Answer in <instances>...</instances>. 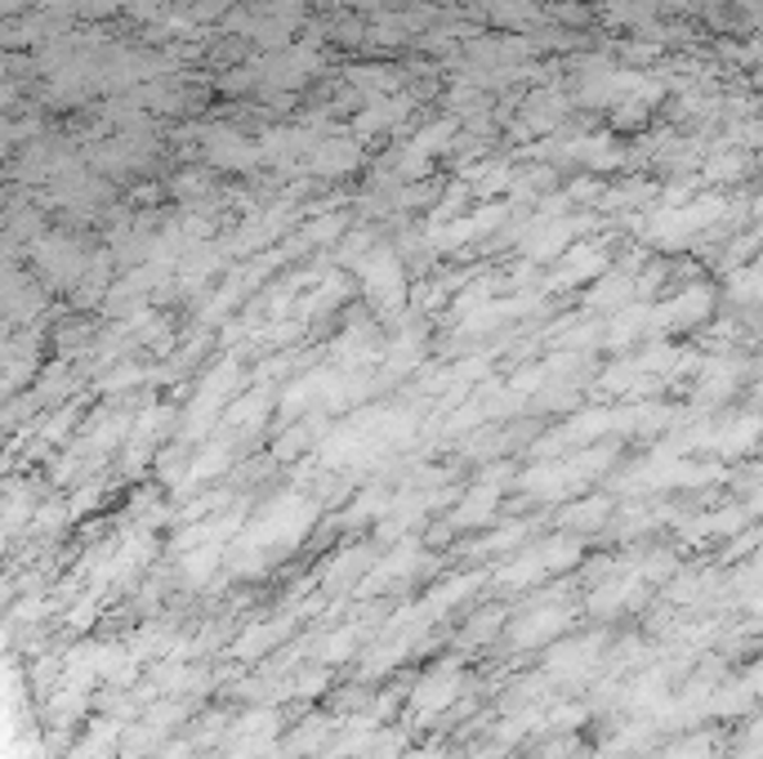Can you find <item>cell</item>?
<instances>
[{
  "mask_svg": "<svg viewBox=\"0 0 763 759\" xmlns=\"http://www.w3.org/2000/svg\"><path fill=\"white\" fill-rule=\"evenodd\" d=\"M313 519H318V505L304 501V496H277L241 536L237 545V563L233 573L250 577V573H264L268 563H277L281 554H291L309 532H313Z\"/></svg>",
  "mask_w": 763,
  "mask_h": 759,
  "instance_id": "6da1fadb",
  "label": "cell"
},
{
  "mask_svg": "<svg viewBox=\"0 0 763 759\" xmlns=\"http://www.w3.org/2000/svg\"><path fill=\"white\" fill-rule=\"evenodd\" d=\"M612 464V451H585V456H571V460H554V464H536L531 473H523V488L531 496H567L585 488L594 473H603Z\"/></svg>",
  "mask_w": 763,
  "mask_h": 759,
  "instance_id": "7a4b0ae2",
  "label": "cell"
},
{
  "mask_svg": "<svg viewBox=\"0 0 763 759\" xmlns=\"http://www.w3.org/2000/svg\"><path fill=\"white\" fill-rule=\"evenodd\" d=\"M577 558H581V545L577 541H545V545L518 554L514 563H505L501 573H496V586L501 590H523V586H531V581H540L549 573H562V567H571Z\"/></svg>",
  "mask_w": 763,
  "mask_h": 759,
  "instance_id": "3957f363",
  "label": "cell"
},
{
  "mask_svg": "<svg viewBox=\"0 0 763 759\" xmlns=\"http://www.w3.org/2000/svg\"><path fill=\"white\" fill-rule=\"evenodd\" d=\"M228 532H233V519H219L215 527H193L183 536V577L187 586H202L219 573L224 563V549H228Z\"/></svg>",
  "mask_w": 763,
  "mask_h": 759,
  "instance_id": "277c9868",
  "label": "cell"
},
{
  "mask_svg": "<svg viewBox=\"0 0 763 759\" xmlns=\"http://www.w3.org/2000/svg\"><path fill=\"white\" fill-rule=\"evenodd\" d=\"M714 479V469L710 464H679L670 451H660L656 460L638 464L630 473V488L634 492H665V488H684V483H706Z\"/></svg>",
  "mask_w": 763,
  "mask_h": 759,
  "instance_id": "5b68a950",
  "label": "cell"
},
{
  "mask_svg": "<svg viewBox=\"0 0 763 759\" xmlns=\"http://www.w3.org/2000/svg\"><path fill=\"white\" fill-rule=\"evenodd\" d=\"M603 648H608V639H603V634L558 643V648L549 652V680H558V684L590 680V675L603 666Z\"/></svg>",
  "mask_w": 763,
  "mask_h": 759,
  "instance_id": "8992f818",
  "label": "cell"
},
{
  "mask_svg": "<svg viewBox=\"0 0 763 759\" xmlns=\"http://www.w3.org/2000/svg\"><path fill=\"white\" fill-rule=\"evenodd\" d=\"M660 567H665V554H656V558H652V563H643V567H625V573H616L612 581H603V586L590 595V612L612 617V612H621V608L638 603V595H643L647 577H652V573H660Z\"/></svg>",
  "mask_w": 763,
  "mask_h": 759,
  "instance_id": "52a82bcc",
  "label": "cell"
},
{
  "mask_svg": "<svg viewBox=\"0 0 763 759\" xmlns=\"http://www.w3.org/2000/svg\"><path fill=\"white\" fill-rule=\"evenodd\" d=\"M460 684H464L460 661H442V666H433V671L416 684V693H411L416 719H438V715L460 697Z\"/></svg>",
  "mask_w": 763,
  "mask_h": 759,
  "instance_id": "ba28073f",
  "label": "cell"
},
{
  "mask_svg": "<svg viewBox=\"0 0 763 759\" xmlns=\"http://www.w3.org/2000/svg\"><path fill=\"white\" fill-rule=\"evenodd\" d=\"M567 626H571V612H567L562 603H545V608L523 612V617L509 626V643H514V648H545V643H554Z\"/></svg>",
  "mask_w": 763,
  "mask_h": 759,
  "instance_id": "9c48e42d",
  "label": "cell"
},
{
  "mask_svg": "<svg viewBox=\"0 0 763 759\" xmlns=\"http://www.w3.org/2000/svg\"><path fill=\"white\" fill-rule=\"evenodd\" d=\"M612 429H616V411H585V416H571L545 442H536V451L540 456H558L562 447H585V442H594L599 434H612Z\"/></svg>",
  "mask_w": 763,
  "mask_h": 759,
  "instance_id": "30bf717a",
  "label": "cell"
},
{
  "mask_svg": "<svg viewBox=\"0 0 763 759\" xmlns=\"http://www.w3.org/2000/svg\"><path fill=\"white\" fill-rule=\"evenodd\" d=\"M505 479H509V473H505V469H496L492 479H483L479 488H473V492L460 501V510L451 514V527H473V523H487V519H492V510H496V501H501V492H505Z\"/></svg>",
  "mask_w": 763,
  "mask_h": 759,
  "instance_id": "8fae6325",
  "label": "cell"
},
{
  "mask_svg": "<svg viewBox=\"0 0 763 759\" xmlns=\"http://www.w3.org/2000/svg\"><path fill=\"white\" fill-rule=\"evenodd\" d=\"M706 309H710V296L706 291H692V296H684V300H675V304H665V313H652V331L660 327V331H670V327H684V322H697V318H706Z\"/></svg>",
  "mask_w": 763,
  "mask_h": 759,
  "instance_id": "7c38bea8",
  "label": "cell"
},
{
  "mask_svg": "<svg viewBox=\"0 0 763 759\" xmlns=\"http://www.w3.org/2000/svg\"><path fill=\"white\" fill-rule=\"evenodd\" d=\"M233 375H237V366H233V362H228V366H219V371L211 375V385L202 389V403H197V411H193V416H197V420H193V434H202V429H206V420H211V416L224 407V394L233 389Z\"/></svg>",
  "mask_w": 763,
  "mask_h": 759,
  "instance_id": "4fadbf2b",
  "label": "cell"
},
{
  "mask_svg": "<svg viewBox=\"0 0 763 759\" xmlns=\"http://www.w3.org/2000/svg\"><path fill=\"white\" fill-rule=\"evenodd\" d=\"M416 567H420V545H416V541H407V545H398V549H394L385 563L375 567V577H370V581H375V586H385V581H402V577H411V573H416ZM370 581H366V586H370Z\"/></svg>",
  "mask_w": 763,
  "mask_h": 759,
  "instance_id": "5bb4252c",
  "label": "cell"
},
{
  "mask_svg": "<svg viewBox=\"0 0 763 759\" xmlns=\"http://www.w3.org/2000/svg\"><path fill=\"white\" fill-rule=\"evenodd\" d=\"M737 362H710L706 366V375H701V389H697V398L701 403H714V398H728L732 394V385H737Z\"/></svg>",
  "mask_w": 763,
  "mask_h": 759,
  "instance_id": "9a60e30c",
  "label": "cell"
},
{
  "mask_svg": "<svg viewBox=\"0 0 763 759\" xmlns=\"http://www.w3.org/2000/svg\"><path fill=\"white\" fill-rule=\"evenodd\" d=\"M754 434H759V420H754V416H741L737 425H723L719 434H710V442H714L719 451L737 456V451H750V447H754Z\"/></svg>",
  "mask_w": 763,
  "mask_h": 759,
  "instance_id": "2e32d148",
  "label": "cell"
},
{
  "mask_svg": "<svg viewBox=\"0 0 763 759\" xmlns=\"http://www.w3.org/2000/svg\"><path fill=\"white\" fill-rule=\"evenodd\" d=\"M612 501L608 496H594V501H581V505H567L562 510V527H577V532H594L603 519H608Z\"/></svg>",
  "mask_w": 763,
  "mask_h": 759,
  "instance_id": "e0dca14e",
  "label": "cell"
},
{
  "mask_svg": "<svg viewBox=\"0 0 763 759\" xmlns=\"http://www.w3.org/2000/svg\"><path fill=\"white\" fill-rule=\"evenodd\" d=\"M286 626H291V617H281V621H268V626H255L241 643H237V656H259L268 652L277 639H286Z\"/></svg>",
  "mask_w": 763,
  "mask_h": 759,
  "instance_id": "ac0fdd59",
  "label": "cell"
},
{
  "mask_svg": "<svg viewBox=\"0 0 763 759\" xmlns=\"http://www.w3.org/2000/svg\"><path fill=\"white\" fill-rule=\"evenodd\" d=\"M660 759H714V741H710L706 733H692V737L675 741Z\"/></svg>",
  "mask_w": 763,
  "mask_h": 759,
  "instance_id": "d6986e66",
  "label": "cell"
},
{
  "mask_svg": "<svg viewBox=\"0 0 763 759\" xmlns=\"http://www.w3.org/2000/svg\"><path fill=\"white\" fill-rule=\"evenodd\" d=\"M366 281H370L375 291H385V296H398V268H394L389 259H379L375 268L366 264Z\"/></svg>",
  "mask_w": 763,
  "mask_h": 759,
  "instance_id": "ffe728a7",
  "label": "cell"
},
{
  "mask_svg": "<svg viewBox=\"0 0 763 759\" xmlns=\"http://www.w3.org/2000/svg\"><path fill=\"white\" fill-rule=\"evenodd\" d=\"M353 643H357V630H353V626L340 630V634H331V639L322 643V661H344V656L353 652Z\"/></svg>",
  "mask_w": 763,
  "mask_h": 759,
  "instance_id": "44dd1931",
  "label": "cell"
},
{
  "mask_svg": "<svg viewBox=\"0 0 763 759\" xmlns=\"http://www.w3.org/2000/svg\"><path fill=\"white\" fill-rule=\"evenodd\" d=\"M501 617H505V612H501V608H492L483 621H473V626H469V634H464V639H469V643H483V639H492V626H501Z\"/></svg>",
  "mask_w": 763,
  "mask_h": 759,
  "instance_id": "7402d4cb",
  "label": "cell"
},
{
  "mask_svg": "<svg viewBox=\"0 0 763 759\" xmlns=\"http://www.w3.org/2000/svg\"><path fill=\"white\" fill-rule=\"evenodd\" d=\"M416 357H420V340L411 335V340H402V349L394 353V362H389V366H394V371H402V366H411Z\"/></svg>",
  "mask_w": 763,
  "mask_h": 759,
  "instance_id": "603a6c76",
  "label": "cell"
},
{
  "mask_svg": "<svg viewBox=\"0 0 763 759\" xmlns=\"http://www.w3.org/2000/svg\"><path fill=\"white\" fill-rule=\"evenodd\" d=\"M523 536H527V527H523V523H518V527H509V532H501V536H492V541H487V545H492V549H505V545H518V541H523Z\"/></svg>",
  "mask_w": 763,
  "mask_h": 759,
  "instance_id": "cb8c5ba5",
  "label": "cell"
},
{
  "mask_svg": "<svg viewBox=\"0 0 763 759\" xmlns=\"http://www.w3.org/2000/svg\"><path fill=\"white\" fill-rule=\"evenodd\" d=\"M161 759H197V755H193V750H187V746H170V750H165Z\"/></svg>",
  "mask_w": 763,
  "mask_h": 759,
  "instance_id": "d4e9b609",
  "label": "cell"
}]
</instances>
